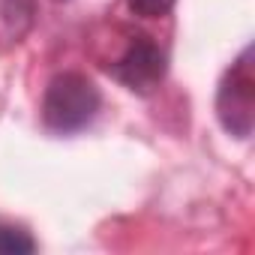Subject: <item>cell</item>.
Segmentation results:
<instances>
[{
  "mask_svg": "<svg viewBox=\"0 0 255 255\" xmlns=\"http://www.w3.org/2000/svg\"><path fill=\"white\" fill-rule=\"evenodd\" d=\"M99 87L81 72H60L48 81L42 96V120L51 132H78L99 111Z\"/></svg>",
  "mask_w": 255,
  "mask_h": 255,
  "instance_id": "6da1fadb",
  "label": "cell"
},
{
  "mask_svg": "<svg viewBox=\"0 0 255 255\" xmlns=\"http://www.w3.org/2000/svg\"><path fill=\"white\" fill-rule=\"evenodd\" d=\"M216 117L222 129L234 138H249L255 123V72H252V48H246L231 69L225 72L216 90Z\"/></svg>",
  "mask_w": 255,
  "mask_h": 255,
  "instance_id": "7a4b0ae2",
  "label": "cell"
},
{
  "mask_svg": "<svg viewBox=\"0 0 255 255\" xmlns=\"http://www.w3.org/2000/svg\"><path fill=\"white\" fill-rule=\"evenodd\" d=\"M111 75L135 93H150L165 78V51L150 36H132L126 51L111 63Z\"/></svg>",
  "mask_w": 255,
  "mask_h": 255,
  "instance_id": "3957f363",
  "label": "cell"
},
{
  "mask_svg": "<svg viewBox=\"0 0 255 255\" xmlns=\"http://www.w3.org/2000/svg\"><path fill=\"white\" fill-rule=\"evenodd\" d=\"M33 21V0H0V33L6 42H18Z\"/></svg>",
  "mask_w": 255,
  "mask_h": 255,
  "instance_id": "277c9868",
  "label": "cell"
},
{
  "mask_svg": "<svg viewBox=\"0 0 255 255\" xmlns=\"http://www.w3.org/2000/svg\"><path fill=\"white\" fill-rule=\"evenodd\" d=\"M33 249H36V240L24 228L0 222V255H30Z\"/></svg>",
  "mask_w": 255,
  "mask_h": 255,
  "instance_id": "5b68a950",
  "label": "cell"
},
{
  "mask_svg": "<svg viewBox=\"0 0 255 255\" xmlns=\"http://www.w3.org/2000/svg\"><path fill=\"white\" fill-rule=\"evenodd\" d=\"M129 9L141 18H162L174 9V0H129Z\"/></svg>",
  "mask_w": 255,
  "mask_h": 255,
  "instance_id": "8992f818",
  "label": "cell"
}]
</instances>
